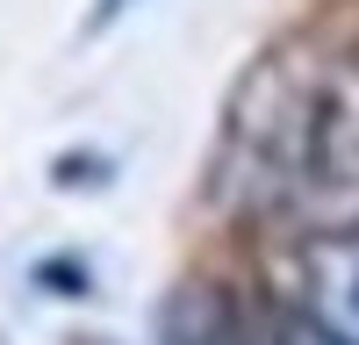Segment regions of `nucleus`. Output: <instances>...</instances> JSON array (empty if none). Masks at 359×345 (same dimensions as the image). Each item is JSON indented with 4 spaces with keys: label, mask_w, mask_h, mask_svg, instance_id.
Returning a JSON list of instances; mask_svg holds the SVG:
<instances>
[{
    "label": "nucleus",
    "mask_w": 359,
    "mask_h": 345,
    "mask_svg": "<svg viewBox=\"0 0 359 345\" xmlns=\"http://www.w3.org/2000/svg\"><path fill=\"white\" fill-rule=\"evenodd\" d=\"M216 194L302 238L359 230V58L338 50L266 58L223 115Z\"/></svg>",
    "instance_id": "nucleus-1"
},
{
    "label": "nucleus",
    "mask_w": 359,
    "mask_h": 345,
    "mask_svg": "<svg viewBox=\"0 0 359 345\" xmlns=\"http://www.w3.org/2000/svg\"><path fill=\"white\" fill-rule=\"evenodd\" d=\"M294 295H302V316L331 345H359V230L302 238V252H294Z\"/></svg>",
    "instance_id": "nucleus-2"
}]
</instances>
